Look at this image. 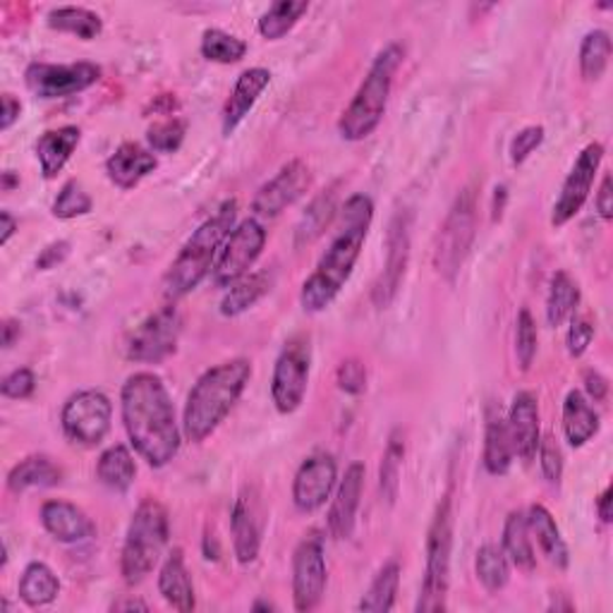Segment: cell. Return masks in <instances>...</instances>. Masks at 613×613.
I'll use <instances>...</instances> for the list:
<instances>
[{"instance_id":"obj_6","label":"cell","mask_w":613,"mask_h":613,"mask_svg":"<svg viewBox=\"0 0 613 613\" xmlns=\"http://www.w3.org/2000/svg\"><path fill=\"white\" fill-rule=\"evenodd\" d=\"M168 536H171V523H168L165 505L157 499H144L132 513L120 554V573L128 585H140L157 569Z\"/></svg>"},{"instance_id":"obj_60","label":"cell","mask_w":613,"mask_h":613,"mask_svg":"<svg viewBox=\"0 0 613 613\" xmlns=\"http://www.w3.org/2000/svg\"><path fill=\"white\" fill-rule=\"evenodd\" d=\"M115 611H132V609H140V611H149V606L140 600H128V602H120V604H113Z\"/></svg>"},{"instance_id":"obj_37","label":"cell","mask_w":613,"mask_h":613,"mask_svg":"<svg viewBox=\"0 0 613 613\" xmlns=\"http://www.w3.org/2000/svg\"><path fill=\"white\" fill-rule=\"evenodd\" d=\"M51 29L63 34H72L82 41H94L103 32V20L94 10L80 8V6H66V8H56L49 12L46 18Z\"/></svg>"},{"instance_id":"obj_26","label":"cell","mask_w":613,"mask_h":613,"mask_svg":"<svg viewBox=\"0 0 613 613\" xmlns=\"http://www.w3.org/2000/svg\"><path fill=\"white\" fill-rule=\"evenodd\" d=\"M159 592L171 609L182 613L194 611L197 606L194 585H192V575L188 571L185 556H182V549H173L163 561L159 573Z\"/></svg>"},{"instance_id":"obj_44","label":"cell","mask_w":613,"mask_h":613,"mask_svg":"<svg viewBox=\"0 0 613 613\" xmlns=\"http://www.w3.org/2000/svg\"><path fill=\"white\" fill-rule=\"evenodd\" d=\"M91 209H94V202H91V197L80 180H68L66 185L60 188L56 202L51 207L53 217L60 221H72V219L87 217Z\"/></svg>"},{"instance_id":"obj_57","label":"cell","mask_w":613,"mask_h":613,"mask_svg":"<svg viewBox=\"0 0 613 613\" xmlns=\"http://www.w3.org/2000/svg\"><path fill=\"white\" fill-rule=\"evenodd\" d=\"M22 335V324L14 319H6L3 321V339H0V343H3V350H10L14 343L20 341Z\"/></svg>"},{"instance_id":"obj_36","label":"cell","mask_w":613,"mask_h":613,"mask_svg":"<svg viewBox=\"0 0 613 613\" xmlns=\"http://www.w3.org/2000/svg\"><path fill=\"white\" fill-rule=\"evenodd\" d=\"M58 594H60V580L49 565L41 561L29 563L20 577V600L27 606L39 609V606L53 604L58 600Z\"/></svg>"},{"instance_id":"obj_40","label":"cell","mask_w":613,"mask_h":613,"mask_svg":"<svg viewBox=\"0 0 613 613\" xmlns=\"http://www.w3.org/2000/svg\"><path fill=\"white\" fill-rule=\"evenodd\" d=\"M398 585H401V565H398L395 561H389L376 573V577L372 580L370 590H366L362 594L358 609L366 611V613H386V611H393Z\"/></svg>"},{"instance_id":"obj_22","label":"cell","mask_w":613,"mask_h":613,"mask_svg":"<svg viewBox=\"0 0 613 613\" xmlns=\"http://www.w3.org/2000/svg\"><path fill=\"white\" fill-rule=\"evenodd\" d=\"M41 525L60 544H80L97 534L91 517L70 501L53 499L41 505Z\"/></svg>"},{"instance_id":"obj_25","label":"cell","mask_w":613,"mask_h":613,"mask_svg":"<svg viewBox=\"0 0 613 613\" xmlns=\"http://www.w3.org/2000/svg\"><path fill=\"white\" fill-rule=\"evenodd\" d=\"M80 142H82V130L77 125L46 130L39 137L37 159L46 180H53L63 173V168L72 159V153L77 147H80Z\"/></svg>"},{"instance_id":"obj_19","label":"cell","mask_w":613,"mask_h":613,"mask_svg":"<svg viewBox=\"0 0 613 613\" xmlns=\"http://www.w3.org/2000/svg\"><path fill=\"white\" fill-rule=\"evenodd\" d=\"M364 465L355 460V463L348 465L339 489H335V496L326 515V527L333 540H350L352 532H355L358 511L364 494Z\"/></svg>"},{"instance_id":"obj_8","label":"cell","mask_w":613,"mask_h":613,"mask_svg":"<svg viewBox=\"0 0 613 613\" xmlns=\"http://www.w3.org/2000/svg\"><path fill=\"white\" fill-rule=\"evenodd\" d=\"M474 238H478V192L474 188H465L453 199L434 242V269L441 279L449 283L458 279L468 262Z\"/></svg>"},{"instance_id":"obj_33","label":"cell","mask_w":613,"mask_h":613,"mask_svg":"<svg viewBox=\"0 0 613 613\" xmlns=\"http://www.w3.org/2000/svg\"><path fill=\"white\" fill-rule=\"evenodd\" d=\"M580 285L569 271H556L551 275L549 295H546V324L551 329L563 326L577 312Z\"/></svg>"},{"instance_id":"obj_20","label":"cell","mask_w":613,"mask_h":613,"mask_svg":"<svg viewBox=\"0 0 613 613\" xmlns=\"http://www.w3.org/2000/svg\"><path fill=\"white\" fill-rule=\"evenodd\" d=\"M230 534H233L235 559L242 565L254 563L259 549H262V511H259V499L250 486L242 489L233 503V511H230Z\"/></svg>"},{"instance_id":"obj_53","label":"cell","mask_w":613,"mask_h":613,"mask_svg":"<svg viewBox=\"0 0 613 613\" xmlns=\"http://www.w3.org/2000/svg\"><path fill=\"white\" fill-rule=\"evenodd\" d=\"M70 254V242L60 240V242H53L46 248L39 259H37V269L41 271H49V269H56L60 262H66V257Z\"/></svg>"},{"instance_id":"obj_48","label":"cell","mask_w":613,"mask_h":613,"mask_svg":"<svg viewBox=\"0 0 613 613\" xmlns=\"http://www.w3.org/2000/svg\"><path fill=\"white\" fill-rule=\"evenodd\" d=\"M536 455H540V468L544 480L551 486H559L563 480V453L561 446L556 443L554 436H544L540 441V449H536Z\"/></svg>"},{"instance_id":"obj_45","label":"cell","mask_w":613,"mask_h":613,"mask_svg":"<svg viewBox=\"0 0 613 613\" xmlns=\"http://www.w3.org/2000/svg\"><path fill=\"white\" fill-rule=\"evenodd\" d=\"M188 134V122L182 118H165L147 130V142L153 153H175Z\"/></svg>"},{"instance_id":"obj_1","label":"cell","mask_w":613,"mask_h":613,"mask_svg":"<svg viewBox=\"0 0 613 613\" xmlns=\"http://www.w3.org/2000/svg\"><path fill=\"white\" fill-rule=\"evenodd\" d=\"M120 415L134 453L149 468H165L178 455L182 432L165 383L153 372L128 376L120 391Z\"/></svg>"},{"instance_id":"obj_47","label":"cell","mask_w":613,"mask_h":613,"mask_svg":"<svg viewBox=\"0 0 613 613\" xmlns=\"http://www.w3.org/2000/svg\"><path fill=\"white\" fill-rule=\"evenodd\" d=\"M544 140H546V130L542 125H527L520 130L511 140V149H509L511 163L523 165L532 157V153L544 144Z\"/></svg>"},{"instance_id":"obj_54","label":"cell","mask_w":613,"mask_h":613,"mask_svg":"<svg viewBox=\"0 0 613 613\" xmlns=\"http://www.w3.org/2000/svg\"><path fill=\"white\" fill-rule=\"evenodd\" d=\"M594 207H596V213H600V217H602V221L609 223L613 219V180H611L609 173L602 180L600 192H596Z\"/></svg>"},{"instance_id":"obj_11","label":"cell","mask_w":613,"mask_h":613,"mask_svg":"<svg viewBox=\"0 0 613 613\" xmlns=\"http://www.w3.org/2000/svg\"><path fill=\"white\" fill-rule=\"evenodd\" d=\"M267 248V228L259 219L240 221L233 233H230L219 252L217 264H213L211 279L219 288H230L238 283L242 275H248L257 259Z\"/></svg>"},{"instance_id":"obj_9","label":"cell","mask_w":613,"mask_h":613,"mask_svg":"<svg viewBox=\"0 0 613 613\" xmlns=\"http://www.w3.org/2000/svg\"><path fill=\"white\" fill-rule=\"evenodd\" d=\"M312 372V345L306 335H293L273 366L271 376V401L281 415H293L300 410L310 386Z\"/></svg>"},{"instance_id":"obj_61","label":"cell","mask_w":613,"mask_h":613,"mask_svg":"<svg viewBox=\"0 0 613 613\" xmlns=\"http://www.w3.org/2000/svg\"><path fill=\"white\" fill-rule=\"evenodd\" d=\"M14 188H20V178L14 175L12 171H6V173H3V192H10V190H14Z\"/></svg>"},{"instance_id":"obj_4","label":"cell","mask_w":613,"mask_h":613,"mask_svg":"<svg viewBox=\"0 0 613 613\" xmlns=\"http://www.w3.org/2000/svg\"><path fill=\"white\" fill-rule=\"evenodd\" d=\"M238 221V199H228L213 217L199 225L190 240L182 244L180 254L173 259L171 269L163 275V298L168 302H178L199 288L207 275L213 271L219 252L225 238L233 233Z\"/></svg>"},{"instance_id":"obj_12","label":"cell","mask_w":613,"mask_h":613,"mask_svg":"<svg viewBox=\"0 0 613 613\" xmlns=\"http://www.w3.org/2000/svg\"><path fill=\"white\" fill-rule=\"evenodd\" d=\"M182 331V316L175 302L165 304L163 310L153 312L140 326L132 331L125 345V355L140 364H159L175 355Z\"/></svg>"},{"instance_id":"obj_29","label":"cell","mask_w":613,"mask_h":613,"mask_svg":"<svg viewBox=\"0 0 613 613\" xmlns=\"http://www.w3.org/2000/svg\"><path fill=\"white\" fill-rule=\"evenodd\" d=\"M527 527H530V534L536 540V544H540L542 554L549 559V563H554L559 571L569 569V563H571L569 544H565L554 515H551L549 509H544L542 503L530 505Z\"/></svg>"},{"instance_id":"obj_39","label":"cell","mask_w":613,"mask_h":613,"mask_svg":"<svg viewBox=\"0 0 613 613\" xmlns=\"http://www.w3.org/2000/svg\"><path fill=\"white\" fill-rule=\"evenodd\" d=\"M310 12V3L306 0H279L273 3L262 18H259V34L269 41H279L288 32H293L295 24L302 20V14Z\"/></svg>"},{"instance_id":"obj_23","label":"cell","mask_w":613,"mask_h":613,"mask_svg":"<svg viewBox=\"0 0 613 613\" xmlns=\"http://www.w3.org/2000/svg\"><path fill=\"white\" fill-rule=\"evenodd\" d=\"M269 84H271V72L267 68H250L238 77V82L223 105L221 128L225 137H230L242 125V120L250 115V111L254 109L257 101L262 99Z\"/></svg>"},{"instance_id":"obj_7","label":"cell","mask_w":613,"mask_h":613,"mask_svg":"<svg viewBox=\"0 0 613 613\" xmlns=\"http://www.w3.org/2000/svg\"><path fill=\"white\" fill-rule=\"evenodd\" d=\"M451 554H453V505L451 496H443L436 505L432 525L426 532V565L420 587L418 613H443L451 585Z\"/></svg>"},{"instance_id":"obj_52","label":"cell","mask_w":613,"mask_h":613,"mask_svg":"<svg viewBox=\"0 0 613 613\" xmlns=\"http://www.w3.org/2000/svg\"><path fill=\"white\" fill-rule=\"evenodd\" d=\"M585 398L590 403H604L609 398V379L602 376L596 370L585 372Z\"/></svg>"},{"instance_id":"obj_38","label":"cell","mask_w":613,"mask_h":613,"mask_svg":"<svg viewBox=\"0 0 613 613\" xmlns=\"http://www.w3.org/2000/svg\"><path fill=\"white\" fill-rule=\"evenodd\" d=\"M403 460H405V432L398 426L389 436L386 451H383L381 465H379V492H381V499L389 505L395 503L398 489H401Z\"/></svg>"},{"instance_id":"obj_59","label":"cell","mask_w":613,"mask_h":613,"mask_svg":"<svg viewBox=\"0 0 613 613\" xmlns=\"http://www.w3.org/2000/svg\"><path fill=\"white\" fill-rule=\"evenodd\" d=\"M0 230H3V233H0V244H6L12 240V235L18 233V221L12 219V213L10 211H0Z\"/></svg>"},{"instance_id":"obj_41","label":"cell","mask_w":613,"mask_h":613,"mask_svg":"<svg viewBox=\"0 0 613 613\" xmlns=\"http://www.w3.org/2000/svg\"><path fill=\"white\" fill-rule=\"evenodd\" d=\"M611 51H613L611 37L609 32H604V29H594V32L585 34V39L580 43V56H577L580 74L585 77L587 82H600L604 72L609 70Z\"/></svg>"},{"instance_id":"obj_43","label":"cell","mask_w":613,"mask_h":613,"mask_svg":"<svg viewBox=\"0 0 613 613\" xmlns=\"http://www.w3.org/2000/svg\"><path fill=\"white\" fill-rule=\"evenodd\" d=\"M199 51H202V58H207L209 63L235 66L248 56V43L235 34L223 32V29H207L202 34V43H199Z\"/></svg>"},{"instance_id":"obj_42","label":"cell","mask_w":613,"mask_h":613,"mask_svg":"<svg viewBox=\"0 0 613 613\" xmlns=\"http://www.w3.org/2000/svg\"><path fill=\"white\" fill-rule=\"evenodd\" d=\"M474 573H478V580L486 592L496 594L509 585L511 561L505 559L503 549H499L496 544H484L478 551V559H474Z\"/></svg>"},{"instance_id":"obj_55","label":"cell","mask_w":613,"mask_h":613,"mask_svg":"<svg viewBox=\"0 0 613 613\" xmlns=\"http://www.w3.org/2000/svg\"><path fill=\"white\" fill-rule=\"evenodd\" d=\"M0 105H3V111H0V132H8L14 125V122L20 120L22 103H20V99H14L12 94H3V99H0Z\"/></svg>"},{"instance_id":"obj_30","label":"cell","mask_w":613,"mask_h":613,"mask_svg":"<svg viewBox=\"0 0 613 613\" xmlns=\"http://www.w3.org/2000/svg\"><path fill=\"white\" fill-rule=\"evenodd\" d=\"M63 482V470L49 455H29L8 472V489L24 494L29 489H51Z\"/></svg>"},{"instance_id":"obj_27","label":"cell","mask_w":613,"mask_h":613,"mask_svg":"<svg viewBox=\"0 0 613 613\" xmlns=\"http://www.w3.org/2000/svg\"><path fill=\"white\" fill-rule=\"evenodd\" d=\"M600 415L582 391H569L563 401V436L573 449H582L600 434Z\"/></svg>"},{"instance_id":"obj_46","label":"cell","mask_w":613,"mask_h":613,"mask_svg":"<svg viewBox=\"0 0 613 613\" xmlns=\"http://www.w3.org/2000/svg\"><path fill=\"white\" fill-rule=\"evenodd\" d=\"M536 345H540V335H536V321L527 306H523L515 321V358L520 370L527 372L534 358H536Z\"/></svg>"},{"instance_id":"obj_2","label":"cell","mask_w":613,"mask_h":613,"mask_svg":"<svg viewBox=\"0 0 613 613\" xmlns=\"http://www.w3.org/2000/svg\"><path fill=\"white\" fill-rule=\"evenodd\" d=\"M372 221H374L372 197L352 194L345 199V204L341 209L339 233L333 235L329 250L321 254L314 273L302 285L300 304L304 312L310 314L324 312L335 302V298L341 295V290L350 281L352 271H355L366 235H370Z\"/></svg>"},{"instance_id":"obj_16","label":"cell","mask_w":613,"mask_h":613,"mask_svg":"<svg viewBox=\"0 0 613 613\" xmlns=\"http://www.w3.org/2000/svg\"><path fill=\"white\" fill-rule=\"evenodd\" d=\"M312 188V168L302 159H293L285 163L279 173L269 182H264L252 199V213L259 221H273L281 213L293 207L298 199Z\"/></svg>"},{"instance_id":"obj_15","label":"cell","mask_w":613,"mask_h":613,"mask_svg":"<svg viewBox=\"0 0 613 613\" xmlns=\"http://www.w3.org/2000/svg\"><path fill=\"white\" fill-rule=\"evenodd\" d=\"M329 582L324 540L319 534L304 536L293 554V604L295 611H314L324 600Z\"/></svg>"},{"instance_id":"obj_34","label":"cell","mask_w":613,"mask_h":613,"mask_svg":"<svg viewBox=\"0 0 613 613\" xmlns=\"http://www.w3.org/2000/svg\"><path fill=\"white\" fill-rule=\"evenodd\" d=\"M513 441L509 434V424H505L503 418H489L486 422V432H484V453H482V463L484 470L494 478H503L509 474L513 465Z\"/></svg>"},{"instance_id":"obj_21","label":"cell","mask_w":613,"mask_h":613,"mask_svg":"<svg viewBox=\"0 0 613 613\" xmlns=\"http://www.w3.org/2000/svg\"><path fill=\"white\" fill-rule=\"evenodd\" d=\"M505 424H509L515 455L523 460L525 465H530L536 458V449H540V441H542L540 401H536V395L532 391L515 393Z\"/></svg>"},{"instance_id":"obj_32","label":"cell","mask_w":613,"mask_h":613,"mask_svg":"<svg viewBox=\"0 0 613 613\" xmlns=\"http://www.w3.org/2000/svg\"><path fill=\"white\" fill-rule=\"evenodd\" d=\"M97 478L105 489H111L115 494L130 492V486L137 478V463L125 443H115V446L105 449L99 455Z\"/></svg>"},{"instance_id":"obj_56","label":"cell","mask_w":613,"mask_h":613,"mask_svg":"<svg viewBox=\"0 0 613 613\" xmlns=\"http://www.w3.org/2000/svg\"><path fill=\"white\" fill-rule=\"evenodd\" d=\"M611 503H613V486L609 484L604 492L600 494V499H596V515H600V520L604 525H611V520H613Z\"/></svg>"},{"instance_id":"obj_5","label":"cell","mask_w":613,"mask_h":613,"mask_svg":"<svg viewBox=\"0 0 613 613\" xmlns=\"http://www.w3.org/2000/svg\"><path fill=\"white\" fill-rule=\"evenodd\" d=\"M403 58L405 51L401 43H389L386 49L374 58L370 72H366L360 89L355 91V97H352L350 105L339 120V132L345 142H362L370 134H374V130L381 125V120L389 109L393 77L398 68L403 66Z\"/></svg>"},{"instance_id":"obj_14","label":"cell","mask_w":613,"mask_h":613,"mask_svg":"<svg viewBox=\"0 0 613 613\" xmlns=\"http://www.w3.org/2000/svg\"><path fill=\"white\" fill-rule=\"evenodd\" d=\"M410 242H412V213L408 209L395 211L391 219L389 235H386V264L379 273V279L372 288V302L379 310H386L395 300L398 290L405 279L408 262H410Z\"/></svg>"},{"instance_id":"obj_50","label":"cell","mask_w":613,"mask_h":613,"mask_svg":"<svg viewBox=\"0 0 613 613\" xmlns=\"http://www.w3.org/2000/svg\"><path fill=\"white\" fill-rule=\"evenodd\" d=\"M335 383H339V389L348 395H360L366 391V366L350 358V360H343L339 364V372H335Z\"/></svg>"},{"instance_id":"obj_62","label":"cell","mask_w":613,"mask_h":613,"mask_svg":"<svg viewBox=\"0 0 613 613\" xmlns=\"http://www.w3.org/2000/svg\"><path fill=\"white\" fill-rule=\"evenodd\" d=\"M252 609H254V611H262V609H264V611H273L275 606H273V604H269V602H257Z\"/></svg>"},{"instance_id":"obj_17","label":"cell","mask_w":613,"mask_h":613,"mask_svg":"<svg viewBox=\"0 0 613 613\" xmlns=\"http://www.w3.org/2000/svg\"><path fill=\"white\" fill-rule=\"evenodd\" d=\"M602 161H604V147L600 142H592L580 151V157L575 159L569 178L563 180L556 204L551 209V225L563 228L582 211L594 188V180L600 175Z\"/></svg>"},{"instance_id":"obj_58","label":"cell","mask_w":613,"mask_h":613,"mask_svg":"<svg viewBox=\"0 0 613 613\" xmlns=\"http://www.w3.org/2000/svg\"><path fill=\"white\" fill-rule=\"evenodd\" d=\"M505 204H509V188L505 185H496L494 190V199H492V221H501Z\"/></svg>"},{"instance_id":"obj_10","label":"cell","mask_w":613,"mask_h":613,"mask_svg":"<svg viewBox=\"0 0 613 613\" xmlns=\"http://www.w3.org/2000/svg\"><path fill=\"white\" fill-rule=\"evenodd\" d=\"M113 422L111 398L97 389H84L72 393L63 412H60V426L72 443L84 449H94L109 436Z\"/></svg>"},{"instance_id":"obj_31","label":"cell","mask_w":613,"mask_h":613,"mask_svg":"<svg viewBox=\"0 0 613 613\" xmlns=\"http://www.w3.org/2000/svg\"><path fill=\"white\" fill-rule=\"evenodd\" d=\"M501 549L505 559L515 565L517 571L532 573L536 569V554L532 546V534L527 527V515L513 511L505 517L503 525V536H501Z\"/></svg>"},{"instance_id":"obj_51","label":"cell","mask_w":613,"mask_h":613,"mask_svg":"<svg viewBox=\"0 0 613 613\" xmlns=\"http://www.w3.org/2000/svg\"><path fill=\"white\" fill-rule=\"evenodd\" d=\"M594 341V321L590 316H573L565 345H569L571 358H582Z\"/></svg>"},{"instance_id":"obj_3","label":"cell","mask_w":613,"mask_h":613,"mask_svg":"<svg viewBox=\"0 0 613 613\" xmlns=\"http://www.w3.org/2000/svg\"><path fill=\"white\" fill-rule=\"evenodd\" d=\"M250 379L252 362L248 358L225 360L199 376L188 395L185 412H182V434L185 439L202 443L217 432L242 398Z\"/></svg>"},{"instance_id":"obj_28","label":"cell","mask_w":613,"mask_h":613,"mask_svg":"<svg viewBox=\"0 0 613 613\" xmlns=\"http://www.w3.org/2000/svg\"><path fill=\"white\" fill-rule=\"evenodd\" d=\"M273 283H275V273L271 269H259L242 275L238 283H233L225 290V295L221 300V314L233 319L252 310L257 302H262L271 293Z\"/></svg>"},{"instance_id":"obj_35","label":"cell","mask_w":613,"mask_h":613,"mask_svg":"<svg viewBox=\"0 0 613 613\" xmlns=\"http://www.w3.org/2000/svg\"><path fill=\"white\" fill-rule=\"evenodd\" d=\"M335 219V190H326L316 194L306 211L302 213L300 223L295 225V248H304V244L316 242L326 233L329 225Z\"/></svg>"},{"instance_id":"obj_18","label":"cell","mask_w":613,"mask_h":613,"mask_svg":"<svg viewBox=\"0 0 613 613\" xmlns=\"http://www.w3.org/2000/svg\"><path fill=\"white\" fill-rule=\"evenodd\" d=\"M339 484V463L326 451L312 453L302 460L293 480V503L300 513H316L324 509Z\"/></svg>"},{"instance_id":"obj_49","label":"cell","mask_w":613,"mask_h":613,"mask_svg":"<svg viewBox=\"0 0 613 613\" xmlns=\"http://www.w3.org/2000/svg\"><path fill=\"white\" fill-rule=\"evenodd\" d=\"M37 391V376L29 366H20V370H12L3 381H0V393L10 401H24Z\"/></svg>"},{"instance_id":"obj_24","label":"cell","mask_w":613,"mask_h":613,"mask_svg":"<svg viewBox=\"0 0 613 613\" xmlns=\"http://www.w3.org/2000/svg\"><path fill=\"white\" fill-rule=\"evenodd\" d=\"M159 168L157 153L137 142L120 144L109 161H105V175L120 190H134L140 182Z\"/></svg>"},{"instance_id":"obj_13","label":"cell","mask_w":613,"mask_h":613,"mask_svg":"<svg viewBox=\"0 0 613 613\" xmlns=\"http://www.w3.org/2000/svg\"><path fill=\"white\" fill-rule=\"evenodd\" d=\"M101 80V68L97 63H32L24 70L27 89L34 97L53 101L82 94Z\"/></svg>"}]
</instances>
